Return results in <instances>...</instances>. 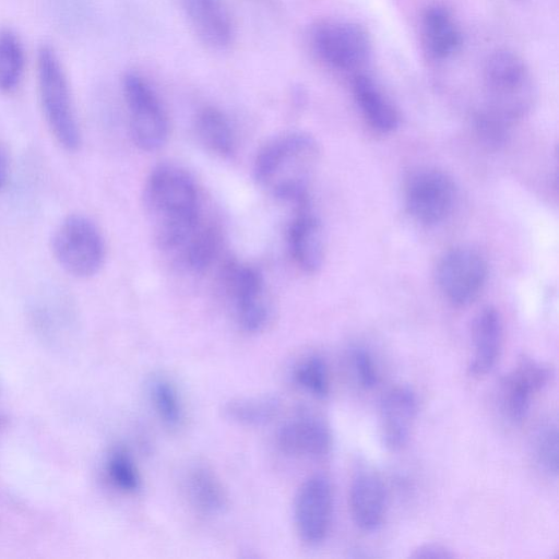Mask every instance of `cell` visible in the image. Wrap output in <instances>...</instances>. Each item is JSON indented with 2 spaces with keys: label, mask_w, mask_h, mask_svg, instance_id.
Listing matches in <instances>:
<instances>
[{
  "label": "cell",
  "mask_w": 559,
  "mask_h": 559,
  "mask_svg": "<svg viewBox=\"0 0 559 559\" xmlns=\"http://www.w3.org/2000/svg\"><path fill=\"white\" fill-rule=\"evenodd\" d=\"M333 492L323 475L307 478L299 487L294 502V522L299 538L307 545L321 544L330 530Z\"/></svg>",
  "instance_id": "10"
},
{
  "label": "cell",
  "mask_w": 559,
  "mask_h": 559,
  "mask_svg": "<svg viewBox=\"0 0 559 559\" xmlns=\"http://www.w3.org/2000/svg\"><path fill=\"white\" fill-rule=\"evenodd\" d=\"M281 406V399L275 394L238 396L224 404L223 414L237 425L257 427L271 423Z\"/></svg>",
  "instance_id": "22"
},
{
  "label": "cell",
  "mask_w": 559,
  "mask_h": 559,
  "mask_svg": "<svg viewBox=\"0 0 559 559\" xmlns=\"http://www.w3.org/2000/svg\"><path fill=\"white\" fill-rule=\"evenodd\" d=\"M487 111L506 123L524 116L533 102V88L525 63L514 53L499 51L485 66Z\"/></svg>",
  "instance_id": "4"
},
{
  "label": "cell",
  "mask_w": 559,
  "mask_h": 559,
  "mask_svg": "<svg viewBox=\"0 0 559 559\" xmlns=\"http://www.w3.org/2000/svg\"><path fill=\"white\" fill-rule=\"evenodd\" d=\"M144 203L157 245L175 255L203 224L198 187L178 165L164 163L151 171Z\"/></svg>",
  "instance_id": "1"
},
{
  "label": "cell",
  "mask_w": 559,
  "mask_h": 559,
  "mask_svg": "<svg viewBox=\"0 0 559 559\" xmlns=\"http://www.w3.org/2000/svg\"><path fill=\"white\" fill-rule=\"evenodd\" d=\"M488 276L486 259L476 250L459 247L449 250L437 266V283L443 296L455 306L473 302Z\"/></svg>",
  "instance_id": "8"
},
{
  "label": "cell",
  "mask_w": 559,
  "mask_h": 559,
  "mask_svg": "<svg viewBox=\"0 0 559 559\" xmlns=\"http://www.w3.org/2000/svg\"><path fill=\"white\" fill-rule=\"evenodd\" d=\"M148 396L160 421L170 429L180 427L183 420V406L175 384L163 376L148 381Z\"/></svg>",
  "instance_id": "24"
},
{
  "label": "cell",
  "mask_w": 559,
  "mask_h": 559,
  "mask_svg": "<svg viewBox=\"0 0 559 559\" xmlns=\"http://www.w3.org/2000/svg\"><path fill=\"white\" fill-rule=\"evenodd\" d=\"M355 99L366 120L377 131L389 133L399 126V115L371 79L359 75L353 82Z\"/></svg>",
  "instance_id": "19"
},
{
  "label": "cell",
  "mask_w": 559,
  "mask_h": 559,
  "mask_svg": "<svg viewBox=\"0 0 559 559\" xmlns=\"http://www.w3.org/2000/svg\"><path fill=\"white\" fill-rule=\"evenodd\" d=\"M222 278L240 328L248 333L264 330L272 309L262 274L248 264L228 261L223 267Z\"/></svg>",
  "instance_id": "7"
},
{
  "label": "cell",
  "mask_w": 559,
  "mask_h": 559,
  "mask_svg": "<svg viewBox=\"0 0 559 559\" xmlns=\"http://www.w3.org/2000/svg\"><path fill=\"white\" fill-rule=\"evenodd\" d=\"M503 340V325L499 311L492 306L481 308L472 323V349L467 371L483 377L496 366Z\"/></svg>",
  "instance_id": "16"
},
{
  "label": "cell",
  "mask_w": 559,
  "mask_h": 559,
  "mask_svg": "<svg viewBox=\"0 0 559 559\" xmlns=\"http://www.w3.org/2000/svg\"><path fill=\"white\" fill-rule=\"evenodd\" d=\"M349 366L357 383L364 389H372L379 381V371L371 353L355 346L349 350Z\"/></svg>",
  "instance_id": "29"
},
{
  "label": "cell",
  "mask_w": 559,
  "mask_h": 559,
  "mask_svg": "<svg viewBox=\"0 0 559 559\" xmlns=\"http://www.w3.org/2000/svg\"><path fill=\"white\" fill-rule=\"evenodd\" d=\"M198 141L211 153L223 158L235 153V134L228 118L219 109L206 106L194 118Z\"/></svg>",
  "instance_id": "20"
},
{
  "label": "cell",
  "mask_w": 559,
  "mask_h": 559,
  "mask_svg": "<svg viewBox=\"0 0 559 559\" xmlns=\"http://www.w3.org/2000/svg\"><path fill=\"white\" fill-rule=\"evenodd\" d=\"M294 382L307 393L325 399L330 393V374L325 360L318 355L301 359L293 370Z\"/></svg>",
  "instance_id": "26"
},
{
  "label": "cell",
  "mask_w": 559,
  "mask_h": 559,
  "mask_svg": "<svg viewBox=\"0 0 559 559\" xmlns=\"http://www.w3.org/2000/svg\"><path fill=\"white\" fill-rule=\"evenodd\" d=\"M188 21L206 46L224 49L233 40L230 16L221 0H181Z\"/></svg>",
  "instance_id": "17"
},
{
  "label": "cell",
  "mask_w": 559,
  "mask_h": 559,
  "mask_svg": "<svg viewBox=\"0 0 559 559\" xmlns=\"http://www.w3.org/2000/svg\"><path fill=\"white\" fill-rule=\"evenodd\" d=\"M186 489L190 502L200 512L216 514L227 504V493L219 478L203 465L191 467L186 477Z\"/></svg>",
  "instance_id": "21"
},
{
  "label": "cell",
  "mask_w": 559,
  "mask_h": 559,
  "mask_svg": "<svg viewBox=\"0 0 559 559\" xmlns=\"http://www.w3.org/2000/svg\"><path fill=\"white\" fill-rule=\"evenodd\" d=\"M456 199L452 178L438 169H423L407 180L405 205L420 224L436 225L451 213Z\"/></svg>",
  "instance_id": "9"
},
{
  "label": "cell",
  "mask_w": 559,
  "mask_h": 559,
  "mask_svg": "<svg viewBox=\"0 0 559 559\" xmlns=\"http://www.w3.org/2000/svg\"><path fill=\"white\" fill-rule=\"evenodd\" d=\"M455 555L452 552V550L441 544L436 543H426L423 545H419L417 548L413 550V552L409 555L411 558L415 559H445V558H453Z\"/></svg>",
  "instance_id": "31"
},
{
  "label": "cell",
  "mask_w": 559,
  "mask_h": 559,
  "mask_svg": "<svg viewBox=\"0 0 559 559\" xmlns=\"http://www.w3.org/2000/svg\"><path fill=\"white\" fill-rule=\"evenodd\" d=\"M37 82L40 106L52 135L64 150L76 151L81 132L68 78L57 52L48 45L37 53Z\"/></svg>",
  "instance_id": "3"
},
{
  "label": "cell",
  "mask_w": 559,
  "mask_h": 559,
  "mask_svg": "<svg viewBox=\"0 0 559 559\" xmlns=\"http://www.w3.org/2000/svg\"><path fill=\"white\" fill-rule=\"evenodd\" d=\"M312 41L325 62L343 70L359 67L370 50L365 31L352 23H321L313 29Z\"/></svg>",
  "instance_id": "11"
},
{
  "label": "cell",
  "mask_w": 559,
  "mask_h": 559,
  "mask_svg": "<svg viewBox=\"0 0 559 559\" xmlns=\"http://www.w3.org/2000/svg\"><path fill=\"white\" fill-rule=\"evenodd\" d=\"M51 249L58 264L79 278L94 276L103 267L106 245L99 228L82 214L67 216L56 228Z\"/></svg>",
  "instance_id": "5"
},
{
  "label": "cell",
  "mask_w": 559,
  "mask_h": 559,
  "mask_svg": "<svg viewBox=\"0 0 559 559\" xmlns=\"http://www.w3.org/2000/svg\"><path fill=\"white\" fill-rule=\"evenodd\" d=\"M287 242L290 255L297 266L306 273H316L325 258V235L321 221L309 209V203L297 205L292 219Z\"/></svg>",
  "instance_id": "14"
},
{
  "label": "cell",
  "mask_w": 559,
  "mask_h": 559,
  "mask_svg": "<svg viewBox=\"0 0 559 559\" xmlns=\"http://www.w3.org/2000/svg\"><path fill=\"white\" fill-rule=\"evenodd\" d=\"M276 441L285 454L320 459L331 450L332 432L322 416L301 409L282 424Z\"/></svg>",
  "instance_id": "13"
},
{
  "label": "cell",
  "mask_w": 559,
  "mask_h": 559,
  "mask_svg": "<svg viewBox=\"0 0 559 559\" xmlns=\"http://www.w3.org/2000/svg\"><path fill=\"white\" fill-rule=\"evenodd\" d=\"M25 55L17 35L11 29H0V91L15 90L23 76Z\"/></svg>",
  "instance_id": "25"
},
{
  "label": "cell",
  "mask_w": 559,
  "mask_h": 559,
  "mask_svg": "<svg viewBox=\"0 0 559 559\" xmlns=\"http://www.w3.org/2000/svg\"><path fill=\"white\" fill-rule=\"evenodd\" d=\"M552 376L551 368L532 357L523 356L500 383V403L506 416L513 423L522 421L534 396Z\"/></svg>",
  "instance_id": "12"
},
{
  "label": "cell",
  "mask_w": 559,
  "mask_h": 559,
  "mask_svg": "<svg viewBox=\"0 0 559 559\" xmlns=\"http://www.w3.org/2000/svg\"><path fill=\"white\" fill-rule=\"evenodd\" d=\"M509 124L489 111H483L475 119V129L479 141L487 147L496 150L507 141Z\"/></svg>",
  "instance_id": "30"
},
{
  "label": "cell",
  "mask_w": 559,
  "mask_h": 559,
  "mask_svg": "<svg viewBox=\"0 0 559 559\" xmlns=\"http://www.w3.org/2000/svg\"><path fill=\"white\" fill-rule=\"evenodd\" d=\"M319 160L314 138L300 131L285 132L259 151L253 176L272 197L300 205L309 202L308 191Z\"/></svg>",
  "instance_id": "2"
},
{
  "label": "cell",
  "mask_w": 559,
  "mask_h": 559,
  "mask_svg": "<svg viewBox=\"0 0 559 559\" xmlns=\"http://www.w3.org/2000/svg\"><path fill=\"white\" fill-rule=\"evenodd\" d=\"M107 475L111 484L126 493H135L142 487L140 472L133 457L122 447L111 450L106 464Z\"/></svg>",
  "instance_id": "27"
},
{
  "label": "cell",
  "mask_w": 559,
  "mask_h": 559,
  "mask_svg": "<svg viewBox=\"0 0 559 559\" xmlns=\"http://www.w3.org/2000/svg\"><path fill=\"white\" fill-rule=\"evenodd\" d=\"M122 94L134 144L145 152L163 147L169 135V122L154 88L143 76L128 72L122 79Z\"/></svg>",
  "instance_id": "6"
},
{
  "label": "cell",
  "mask_w": 559,
  "mask_h": 559,
  "mask_svg": "<svg viewBox=\"0 0 559 559\" xmlns=\"http://www.w3.org/2000/svg\"><path fill=\"white\" fill-rule=\"evenodd\" d=\"M386 493L381 479L370 472L358 473L349 489V509L354 523L365 532L377 531L384 519Z\"/></svg>",
  "instance_id": "18"
},
{
  "label": "cell",
  "mask_w": 559,
  "mask_h": 559,
  "mask_svg": "<svg viewBox=\"0 0 559 559\" xmlns=\"http://www.w3.org/2000/svg\"><path fill=\"white\" fill-rule=\"evenodd\" d=\"M10 171V156L7 146L0 142V189L5 185Z\"/></svg>",
  "instance_id": "32"
},
{
  "label": "cell",
  "mask_w": 559,
  "mask_h": 559,
  "mask_svg": "<svg viewBox=\"0 0 559 559\" xmlns=\"http://www.w3.org/2000/svg\"><path fill=\"white\" fill-rule=\"evenodd\" d=\"M3 420H4V419H3L2 415L0 414V426L2 425V421H3Z\"/></svg>",
  "instance_id": "33"
},
{
  "label": "cell",
  "mask_w": 559,
  "mask_h": 559,
  "mask_svg": "<svg viewBox=\"0 0 559 559\" xmlns=\"http://www.w3.org/2000/svg\"><path fill=\"white\" fill-rule=\"evenodd\" d=\"M423 24L428 47L433 55L447 57L460 46V33L445 9L429 8L424 15Z\"/></svg>",
  "instance_id": "23"
},
{
  "label": "cell",
  "mask_w": 559,
  "mask_h": 559,
  "mask_svg": "<svg viewBox=\"0 0 559 559\" xmlns=\"http://www.w3.org/2000/svg\"><path fill=\"white\" fill-rule=\"evenodd\" d=\"M533 454L537 465L547 474H558V428L546 424L536 432L533 440Z\"/></svg>",
  "instance_id": "28"
},
{
  "label": "cell",
  "mask_w": 559,
  "mask_h": 559,
  "mask_svg": "<svg viewBox=\"0 0 559 559\" xmlns=\"http://www.w3.org/2000/svg\"><path fill=\"white\" fill-rule=\"evenodd\" d=\"M417 397L407 386L390 389L380 403V436L392 451L402 449L408 441L417 415Z\"/></svg>",
  "instance_id": "15"
}]
</instances>
